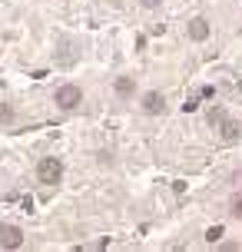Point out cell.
<instances>
[{
	"label": "cell",
	"mask_w": 242,
	"mask_h": 252,
	"mask_svg": "<svg viewBox=\"0 0 242 252\" xmlns=\"http://www.w3.org/2000/svg\"><path fill=\"white\" fill-rule=\"evenodd\" d=\"M53 103H57L60 113H80L83 103H87V93H83L80 83H60L53 90Z\"/></svg>",
	"instance_id": "cell-1"
},
{
	"label": "cell",
	"mask_w": 242,
	"mask_h": 252,
	"mask_svg": "<svg viewBox=\"0 0 242 252\" xmlns=\"http://www.w3.org/2000/svg\"><path fill=\"white\" fill-rule=\"evenodd\" d=\"M60 179H63V159L60 156H40L37 159V183L57 186Z\"/></svg>",
	"instance_id": "cell-2"
},
{
	"label": "cell",
	"mask_w": 242,
	"mask_h": 252,
	"mask_svg": "<svg viewBox=\"0 0 242 252\" xmlns=\"http://www.w3.org/2000/svg\"><path fill=\"white\" fill-rule=\"evenodd\" d=\"M140 110L146 116H163L166 110H169L166 93H163V90H146V93H140Z\"/></svg>",
	"instance_id": "cell-3"
},
{
	"label": "cell",
	"mask_w": 242,
	"mask_h": 252,
	"mask_svg": "<svg viewBox=\"0 0 242 252\" xmlns=\"http://www.w3.org/2000/svg\"><path fill=\"white\" fill-rule=\"evenodd\" d=\"M209 37H212V24H209V17H203V13L189 17V24H186V40H189V43H206Z\"/></svg>",
	"instance_id": "cell-4"
},
{
	"label": "cell",
	"mask_w": 242,
	"mask_h": 252,
	"mask_svg": "<svg viewBox=\"0 0 242 252\" xmlns=\"http://www.w3.org/2000/svg\"><path fill=\"white\" fill-rule=\"evenodd\" d=\"M24 242H27V236L17 222H3L0 226V249H24Z\"/></svg>",
	"instance_id": "cell-5"
},
{
	"label": "cell",
	"mask_w": 242,
	"mask_h": 252,
	"mask_svg": "<svg viewBox=\"0 0 242 252\" xmlns=\"http://www.w3.org/2000/svg\"><path fill=\"white\" fill-rule=\"evenodd\" d=\"M113 96L120 103H129V100H136V76H126V73H120L113 80Z\"/></svg>",
	"instance_id": "cell-6"
},
{
	"label": "cell",
	"mask_w": 242,
	"mask_h": 252,
	"mask_svg": "<svg viewBox=\"0 0 242 252\" xmlns=\"http://www.w3.org/2000/svg\"><path fill=\"white\" fill-rule=\"evenodd\" d=\"M216 133H219V139H222V143H239V139H242V126H239V120L226 116V120L216 126Z\"/></svg>",
	"instance_id": "cell-7"
},
{
	"label": "cell",
	"mask_w": 242,
	"mask_h": 252,
	"mask_svg": "<svg viewBox=\"0 0 242 252\" xmlns=\"http://www.w3.org/2000/svg\"><path fill=\"white\" fill-rule=\"evenodd\" d=\"M13 123H17V106L0 100V126H13Z\"/></svg>",
	"instance_id": "cell-8"
},
{
	"label": "cell",
	"mask_w": 242,
	"mask_h": 252,
	"mask_svg": "<svg viewBox=\"0 0 242 252\" xmlns=\"http://www.w3.org/2000/svg\"><path fill=\"white\" fill-rule=\"evenodd\" d=\"M226 213H229V219H239V222H242V192H232V196H229Z\"/></svg>",
	"instance_id": "cell-9"
},
{
	"label": "cell",
	"mask_w": 242,
	"mask_h": 252,
	"mask_svg": "<svg viewBox=\"0 0 242 252\" xmlns=\"http://www.w3.org/2000/svg\"><path fill=\"white\" fill-rule=\"evenodd\" d=\"M222 236H226V226H219V222H216V226L206 229L203 239H206V246H219V242H222Z\"/></svg>",
	"instance_id": "cell-10"
},
{
	"label": "cell",
	"mask_w": 242,
	"mask_h": 252,
	"mask_svg": "<svg viewBox=\"0 0 242 252\" xmlns=\"http://www.w3.org/2000/svg\"><path fill=\"white\" fill-rule=\"evenodd\" d=\"M226 110H222V106H209V113H206V120H209V126H219L222 123V120H226Z\"/></svg>",
	"instance_id": "cell-11"
},
{
	"label": "cell",
	"mask_w": 242,
	"mask_h": 252,
	"mask_svg": "<svg viewBox=\"0 0 242 252\" xmlns=\"http://www.w3.org/2000/svg\"><path fill=\"white\" fill-rule=\"evenodd\" d=\"M136 3H140L143 10H159V7H163L166 0H136Z\"/></svg>",
	"instance_id": "cell-12"
},
{
	"label": "cell",
	"mask_w": 242,
	"mask_h": 252,
	"mask_svg": "<svg viewBox=\"0 0 242 252\" xmlns=\"http://www.w3.org/2000/svg\"><path fill=\"white\" fill-rule=\"evenodd\" d=\"M219 249H226V252H239V242H219Z\"/></svg>",
	"instance_id": "cell-13"
}]
</instances>
